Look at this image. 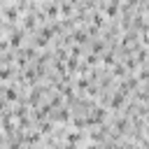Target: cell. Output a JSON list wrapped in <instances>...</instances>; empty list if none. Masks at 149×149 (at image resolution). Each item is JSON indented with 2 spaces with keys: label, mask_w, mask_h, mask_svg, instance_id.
Wrapping results in <instances>:
<instances>
[{
  "label": "cell",
  "mask_w": 149,
  "mask_h": 149,
  "mask_svg": "<svg viewBox=\"0 0 149 149\" xmlns=\"http://www.w3.org/2000/svg\"><path fill=\"white\" fill-rule=\"evenodd\" d=\"M86 149H98V147H95V144H88V147H86Z\"/></svg>",
  "instance_id": "obj_1"
}]
</instances>
